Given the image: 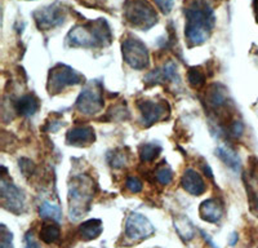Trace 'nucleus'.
<instances>
[{
  "instance_id": "nucleus-1",
  "label": "nucleus",
  "mask_w": 258,
  "mask_h": 248,
  "mask_svg": "<svg viewBox=\"0 0 258 248\" xmlns=\"http://www.w3.org/2000/svg\"><path fill=\"white\" fill-rule=\"evenodd\" d=\"M185 34L191 45L203 44L209 38L214 26V15L211 7L203 0H197L185 11Z\"/></svg>"
},
{
  "instance_id": "nucleus-2",
  "label": "nucleus",
  "mask_w": 258,
  "mask_h": 248,
  "mask_svg": "<svg viewBox=\"0 0 258 248\" xmlns=\"http://www.w3.org/2000/svg\"><path fill=\"white\" fill-rule=\"evenodd\" d=\"M68 40L74 47H105L111 43V31L105 20H97L73 27Z\"/></svg>"
},
{
  "instance_id": "nucleus-3",
  "label": "nucleus",
  "mask_w": 258,
  "mask_h": 248,
  "mask_svg": "<svg viewBox=\"0 0 258 248\" xmlns=\"http://www.w3.org/2000/svg\"><path fill=\"white\" fill-rule=\"evenodd\" d=\"M93 199V181L87 176H79L73 180L69 188V215L73 221L82 219L89 211Z\"/></svg>"
},
{
  "instance_id": "nucleus-4",
  "label": "nucleus",
  "mask_w": 258,
  "mask_h": 248,
  "mask_svg": "<svg viewBox=\"0 0 258 248\" xmlns=\"http://www.w3.org/2000/svg\"><path fill=\"white\" fill-rule=\"evenodd\" d=\"M124 17L131 26L144 31L158 22L155 9L146 0H128L124 6Z\"/></svg>"
},
{
  "instance_id": "nucleus-5",
  "label": "nucleus",
  "mask_w": 258,
  "mask_h": 248,
  "mask_svg": "<svg viewBox=\"0 0 258 248\" xmlns=\"http://www.w3.org/2000/svg\"><path fill=\"white\" fill-rule=\"evenodd\" d=\"M121 50H123L124 61L131 68L136 70H142L149 66V50L140 39L132 38V36L126 38L125 40H123Z\"/></svg>"
},
{
  "instance_id": "nucleus-6",
  "label": "nucleus",
  "mask_w": 258,
  "mask_h": 248,
  "mask_svg": "<svg viewBox=\"0 0 258 248\" xmlns=\"http://www.w3.org/2000/svg\"><path fill=\"white\" fill-rule=\"evenodd\" d=\"M83 80H84L83 75H80L79 73H77L69 66L57 65L53 70H50L48 89H49L50 93H59L64 88L79 84Z\"/></svg>"
},
{
  "instance_id": "nucleus-7",
  "label": "nucleus",
  "mask_w": 258,
  "mask_h": 248,
  "mask_svg": "<svg viewBox=\"0 0 258 248\" xmlns=\"http://www.w3.org/2000/svg\"><path fill=\"white\" fill-rule=\"evenodd\" d=\"M155 233V227L146 216L131 213L125 221V236L133 242H141Z\"/></svg>"
},
{
  "instance_id": "nucleus-8",
  "label": "nucleus",
  "mask_w": 258,
  "mask_h": 248,
  "mask_svg": "<svg viewBox=\"0 0 258 248\" xmlns=\"http://www.w3.org/2000/svg\"><path fill=\"white\" fill-rule=\"evenodd\" d=\"M103 106L102 91L97 84L87 86L77 100V109L84 115H93Z\"/></svg>"
},
{
  "instance_id": "nucleus-9",
  "label": "nucleus",
  "mask_w": 258,
  "mask_h": 248,
  "mask_svg": "<svg viewBox=\"0 0 258 248\" xmlns=\"http://www.w3.org/2000/svg\"><path fill=\"white\" fill-rule=\"evenodd\" d=\"M2 203L6 210L20 215L25 211V195L6 177L2 178Z\"/></svg>"
},
{
  "instance_id": "nucleus-10",
  "label": "nucleus",
  "mask_w": 258,
  "mask_h": 248,
  "mask_svg": "<svg viewBox=\"0 0 258 248\" xmlns=\"http://www.w3.org/2000/svg\"><path fill=\"white\" fill-rule=\"evenodd\" d=\"M34 18H35L39 29L48 30L63 24L64 12L58 3H54L52 6L44 7V8L36 11L34 13Z\"/></svg>"
},
{
  "instance_id": "nucleus-11",
  "label": "nucleus",
  "mask_w": 258,
  "mask_h": 248,
  "mask_svg": "<svg viewBox=\"0 0 258 248\" xmlns=\"http://www.w3.org/2000/svg\"><path fill=\"white\" fill-rule=\"evenodd\" d=\"M138 109L141 111L142 121L146 127H150L160 120H164L169 115L168 105L154 102V101H141L138 103Z\"/></svg>"
},
{
  "instance_id": "nucleus-12",
  "label": "nucleus",
  "mask_w": 258,
  "mask_h": 248,
  "mask_svg": "<svg viewBox=\"0 0 258 248\" xmlns=\"http://www.w3.org/2000/svg\"><path fill=\"white\" fill-rule=\"evenodd\" d=\"M200 217H202L204 221L212 222V224H216V222H220L221 219L223 217V204L221 203L218 199H207V201L203 202L200 204Z\"/></svg>"
},
{
  "instance_id": "nucleus-13",
  "label": "nucleus",
  "mask_w": 258,
  "mask_h": 248,
  "mask_svg": "<svg viewBox=\"0 0 258 248\" xmlns=\"http://www.w3.org/2000/svg\"><path fill=\"white\" fill-rule=\"evenodd\" d=\"M181 185L186 192L190 193L191 195H197V197L198 195L204 194L207 190L206 182H204L203 177L197 171H194V169H187L183 173Z\"/></svg>"
},
{
  "instance_id": "nucleus-14",
  "label": "nucleus",
  "mask_w": 258,
  "mask_h": 248,
  "mask_svg": "<svg viewBox=\"0 0 258 248\" xmlns=\"http://www.w3.org/2000/svg\"><path fill=\"white\" fill-rule=\"evenodd\" d=\"M94 131L92 127L84 126V127H77L71 130L68 133V141L69 145L74 146H88L94 141Z\"/></svg>"
},
{
  "instance_id": "nucleus-15",
  "label": "nucleus",
  "mask_w": 258,
  "mask_h": 248,
  "mask_svg": "<svg viewBox=\"0 0 258 248\" xmlns=\"http://www.w3.org/2000/svg\"><path fill=\"white\" fill-rule=\"evenodd\" d=\"M146 80L151 84L155 83H165V82H178V75H177V66L173 62H168L164 66L156 69L151 74L147 75Z\"/></svg>"
},
{
  "instance_id": "nucleus-16",
  "label": "nucleus",
  "mask_w": 258,
  "mask_h": 248,
  "mask_svg": "<svg viewBox=\"0 0 258 248\" xmlns=\"http://www.w3.org/2000/svg\"><path fill=\"white\" fill-rule=\"evenodd\" d=\"M102 221L98 219L87 220V221H84L79 227H78V235H79L80 239L85 240V242L97 239V238L102 234Z\"/></svg>"
},
{
  "instance_id": "nucleus-17",
  "label": "nucleus",
  "mask_w": 258,
  "mask_h": 248,
  "mask_svg": "<svg viewBox=\"0 0 258 248\" xmlns=\"http://www.w3.org/2000/svg\"><path fill=\"white\" fill-rule=\"evenodd\" d=\"M16 109L20 115H34L39 109V101L34 95H26L21 97L16 103Z\"/></svg>"
},
{
  "instance_id": "nucleus-18",
  "label": "nucleus",
  "mask_w": 258,
  "mask_h": 248,
  "mask_svg": "<svg viewBox=\"0 0 258 248\" xmlns=\"http://www.w3.org/2000/svg\"><path fill=\"white\" fill-rule=\"evenodd\" d=\"M208 103L214 109H220L225 106L227 102V95H226V89L220 84H214L208 89V95H207Z\"/></svg>"
},
{
  "instance_id": "nucleus-19",
  "label": "nucleus",
  "mask_w": 258,
  "mask_h": 248,
  "mask_svg": "<svg viewBox=\"0 0 258 248\" xmlns=\"http://www.w3.org/2000/svg\"><path fill=\"white\" fill-rule=\"evenodd\" d=\"M174 229L177 230L178 235L181 236L183 240H191L195 238V226L192 225V222L187 219V217H177L174 220Z\"/></svg>"
},
{
  "instance_id": "nucleus-20",
  "label": "nucleus",
  "mask_w": 258,
  "mask_h": 248,
  "mask_svg": "<svg viewBox=\"0 0 258 248\" xmlns=\"http://www.w3.org/2000/svg\"><path fill=\"white\" fill-rule=\"evenodd\" d=\"M217 155L226 165H229L230 168L234 169V171H238L240 168V159H239L238 154L231 150V149L220 146L217 149Z\"/></svg>"
},
{
  "instance_id": "nucleus-21",
  "label": "nucleus",
  "mask_w": 258,
  "mask_h": 248,
  "mask_svg": "<svg viewBox=\"0 0 258 248\" xmlns=\"http://www.w3.org/2000/svg\"><path fill=\"white\" fill-rule=\"evenodd\" d=\"M40 239L43 240L47 244H52V243L58 242L59 238H61V230L57 224H45L41 227Z\"/></svg>"
},
{
  "instance_id": "nucleus-22",
  "label": "nucleus",
  "mask_w": 258,
  "mask_h": 248,
  "mask_svg": "<svg viewBox=\"0 0 258 248\" xmlns=\"http://www.w3.org/2000/svg\"><path fill=\"white\" fill-rule=\"evenodd\" d=\"M39 215L43 219H50L54 222L61 221L62 211L57 204H53L50 202H44L39 208Z\"/></svg>"
},
{
  "instance_id": "nucleus-23",
  "label": "nucleus",
  "mask_w": 258,
  "mask_h": 248,
  "mask_svg": "<svg viewBox=\"0 0 258 248\" xmlns=\"http://www.w3.org/2000/svg\"><path fill=\"white\" fill-rule=\"evenodd\" d=\"M161 148L155 144H146L140 149V157L142 162H153L160 154Z\"/></svg>"
},
{
  "instance_id": "nucleus-24",
  "label": "nucleus",
  "mask_w": 258,
  "mask_h": 248,
  "mask_svg": "<svg viewBox=\"0 0 258 248\" xmlns=\"http://www.w3.org/2000/svg\"><path fill=\"white\" fill-rule=\"evenodd\" d=\"M155 178L161 185H169L173 180V172L168 167L167 163H161L155 171Z\"/></svg>"
},
{
  "instance_id": "nucleus-25",
  "label": "nucleus",
  "mask_w": 258,
  "mask_h": 248,
  "mask_svg": "<svg viewBox=\"0 0 258 248\" xmlns=\"http://www.w3.org/2000/svg\"><path fill=\"white\" fill-rule=\"evenodd\" d=\"M187 79L190 86L192 87H200L206 83V75L203 73V70L200 68H191L188 70Z\"/></svg>"
},
{
  "instance_id": "nucleus-26",
  "label": "nucleus",
  "mask_w": 258,
  "mask_h": 248,
  "mask_svg": "<svg viewBox=\"0 0 258 248\" xmlns=\"http://www.w3.org/2000/svg\"><path fill=\"white\" fill-rule=\"evenodd\" d=\"M110 164L115 168H120L123 165L126 164V155L123 153V151H114L112 155H109Z\"/></svg>"
},
{
  "instance_id": "nucleus-27",
  "label": "nucleus",
  "mask_w": 258,
  "mask_h": 248,
  "mask_svg": "<svg viewBox=\"0 0 258 248\" xmlns=\"http://www.w3.org/2000/svg\"><path fill=\"white\" fill-rule=\"evenodd\" d=\"M142 182L138 177H135V176H129L125 181V188L133 194H137L142 190Z\"/></svg>"
},
{
  "instance_id": "nucleus-28",
  "label": "nucleus",
  "mask_w": 258,
  "mask_h": 248,
  "mask_svg": "<svg viewBox=\"0 0 258 248\" xmlns=\"http://www.w3.org/2000/svg\"><path fill=\"white\" fill-rule=\"evenodd\" d=\"M12 236V233L3 225L2 226V243H0V248H13Z\"/></svg>"
},
{
  "instance_id": "nucleus-29",
  "label": "nucleus",
  "mask_w": 258,
  "mask_h": 248,
  "mask_svg": "<svg viewBox=\"0 0 258 248\" xmlns=\"http://www.w3.org/2000/svg\"><path fill=\"white\" fill-rule=\"evenodd\" d=\"M20 169L21 172L26 176V177H29V176H31L34 169H35V165H34V163H32L31 160L25 159L24 158V159L20 160Z\"/></svg>"
},
{
  "instance_id": "nucleus-30",
  "label": "nucleus",
  "mask_w": 258,
  "mask_h": 248,
  "mask_svg": "<svg viewBox=\"0 0 258 248\" xmlns=\"http://www.w3.org/2000/svg\"><path fill=\"white\" fill-rule=\"evenodd\" d=\"M156 6L160 8V11L165 15L170 13L172 8H173V0H155Z\"/></svg>"
},
{
  "instance_id": "nucleus-31",
  "label": "nucleus",
  "mask_w": 258,
  "mask_h": 248,
  "mask_svg": "<svg viewBox=\"0 0 258 248\" xmlns=\"http://www.w3.org/2000/svg\"><path fill=\"white\" fill-rule=\"evenodd\" d=\"M25 244H26V248H40L39 243L36 242L32 233H27L26 238H25Z\"/></svg>"
},
{
  "instance_id": "nucleus-32",
  "label": "nucleus",
  "mask_w": 258,
  "mask_h": 248,
  "mask_svg": "<svg viewBox=\"0 0 258 248\" xmlns=\"http://www.w3.org/2000/svg\"><path fill=\"white\" fill-rule=\"evenodd\" d=\"M243 124L240 121H235L234 124L231 126V135L235 137L241 136V133H243Z\"/></svg>"
},
{
  "instance_id": "nucleus-33",
  "label": "nucleus",
  "mask_w": 258,
  "mask_h": 248,
  "mask_svg": "<svg viewBox=\"0 0 258 248\" xmlns=\"http://www.w3.org/2000/svg\"><path fill=\"white\" fill-rule=\"evenodd\" d=\"M258 4V0H255V6H257ZM257 12H258V8H257Z\"/></svg>"
}]
</instances>
